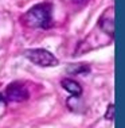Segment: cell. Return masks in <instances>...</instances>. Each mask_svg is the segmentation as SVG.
I'll list each match as a JSON object with an SVG mask.
<instances>
[{
    "mask_svg": "<svg viewBox=\"0 0 125 128\" xmlns=\"http://www.w3.org/2000/svg\"><path fill=\"white\" fill-rule=\"evenodd\" d=\"M22 22L31 28H48L53 24V6L50 3L36 4L24 14Z\"/></svg>",
    "mask_w": 125,
    "mask_h": 128,
    "instance_id": "6da1fadb",
    "label": "cell"
},
{
    "mask_svg": "<svg viewBox=\"0 0 125 128\" xmlns=\"http://www.w3.org/2000/svg\"><path fill=\"white\" fill-rule=\"evenodd\" d=\"M24 57L28 58L32 64L38 65L42 68H51V66H57L59 64V61L54 57L50 51L44 50V49H30L24 51Z\"/></svg>",
    "mask_w": 125,
    "mask_h": 128,
    "instance_id": "7a4b0ae2",
    "label": "cell"
},
{
    "mask_svg": "<svg viewBox=\"0 0 125 128\" xmlns=\"http://www.w3.org/2000/svg\"><path fill=\"white\" fill-rule=\"evenodd\" d=\"M5 97L8 98L9 101L22 102V101L28 100L30 93L23 84H20V82H12V84H9L5 89Z\"/></svg>",
    "mask_w": 125,
    "mask_h": 128,
    "instance_id": "3957f363",
    "label": "cell"
},
{
    "mask_svg": "<svg viewBox=\"0 0 125 128\" xmlns=\"http://www.w3.org/2000/svg\"><path fill=\"white\" fill-rule=\"evenodd\" d=\"M100 27L109 35H113V8L106 10L100 19Z\"/></svg>",
    "mask_w": 125,
    "mask_h": 128,
    "instance_id": "277c9868",
    "label": "cell"
},
{
    "mask_svg": "<svg viewBox=\"0 0 125 128\" xmlns=\"http://www.w3.org/2000/svg\"><path fill=\"white\" fill-rule=\"evenodd\" d=\"M61 85L63 86L65 90L71 93L73 96H81V93H82V86L71 78H63L61 81Z\"/></svg>",
    "mask_w": 125,
    "mask_h": 128,
    "instance_id": "5b68a950",
    "label": "cell"
},
{
    "mask_svg": "<svg viewBox=\"0 0 125 128\" xmlns=\"http://www.w3.org/2000/svg\"><path fill=\"white\" fill-rule=\"evenodd\" d=\"M69 73H73V74H82V73H89L90 72V66L86 64H73L70 68L67 69Z\"/></svg>",
    "mask_w": 125,
    "mask_h": 128,
    "instance_id": "8992f818",
    "label": "cell"
},
{
    "mask_svg": "<svg viewBox=\"0 0 125 128\" xmlns=\"http://www.w3.org/2000/svg\"><path fill=\"white\" fill-rule=\"evenodd\" d=\"M113 115H114V105L110 104L106 109V113H105V119L106 120H113Z\"/></svg>",
    "mask_w": 125,
    "mask_h": 128,
    "instance_id": "52a82bcc",
    "label": "cell"
},
{
    "mask_svg": "<svg viewBox=\"0 0 125 128\" xmlns=\"http://www.w3.org/2000/svg\"><path fill=\"white\" fill-rule=\"evenodd\" d=\"M73 2H75V3H85V2H88V0H73Z\"/></svg>",
    "mask_w": 125,
    "mask_h": 128,
    "instance_id": "ba28073f",
    "label": "cell"
},
{
    "mask_svg": "<svg viewBox=\"0 0 125 128\" xmlns=\"http://www.w3.org/2000/svg\"><path fill=\"white\" fill-rule=\"evenodd\" d=\"M0 102H4V97H3V94H0Z\"/></svg>",
    "mask_w": 125,
    "mask_h": 128,
    "instance_id": "9c48e42d",
    "label": "cell"
}]
</instances>
